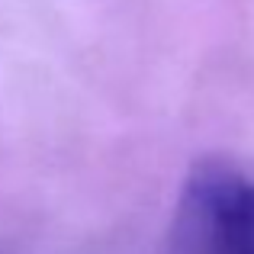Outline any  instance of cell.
I'll use <instances>...</instances> for the list:
<instances>
[{
	"mask_svg": "<svg viewBox=\"0 0 254 254\" xmlns=\"http://www.w3.org/2000/svg\"><path fill=\"white\" fill-rule=\"evenodd\" d=\"M171 254H254V177L199 164L174 209Z\"/></svg>",
	"mask_w": 254,
	"mask_h": 254,
	"instance_id": "obj_1",
	"label": "cell"
}]
</instances>
